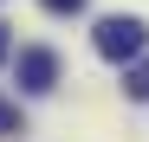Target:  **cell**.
Segmentation results:
<instances>
[{"label": "cell", "mask_w": 149, "mask_h": 142, "mask_svg": "<svg viewBox=\"0 0 149 142\" xmlns=\"http://www.w3.org/2000/svg\"><path fill=\"white\" fill-rule=\"evenodd\" d=\"M97 52L104 58H117V65H130V58H143V45H149V26L143 19H130V13H110V19H97Z\"/></svg>", "instance_id": "cell-1"}, {"label": "cell", "mask_w": 149, "mask_h": 142, "mask_svg": "<svg viewBox=\"0 0 149 142\" xmlns=\"http://www.w3.org/2000/svg\"><path fill=\"white\" fill-rule=\"evenodd\" d=\"M58 84V52H45V45H26V52H19V90H52Z\"/></svg>", "instance_id": "cell-2"}, {"label": "cell", "mask_w": 149, "mask_h": 142, "mask_svg": "<svg viewBox=\"0 0 149 142\" xmlns=\"http://www.w3.org/2000/svg\"><path fill=\"white\" fill-rule=\"evenodd\" d=\"M123 90H130V97H149V58H136L123 71Z\"/></svg>", "instance_id": "cell-3"}, {"label": "cell", "mask_w": 149, "mask_h": 142, "mask_svg": "<svg viewBox=\"0 0 149 142\" xmlns=\"http://www.w3.org/2000/svg\"><path fill=\"white\" fill-rule=\"evenodd\" d=\"M19 129H26V123H19V110H13L7 97H0V136H19Z\"/></svg>", "instance_id": "cell-4"}, {"label": "cell", "mask_w": 149, "mask_h": 142, "mask_svg": "<svg viewBox=\"0 0 149 142\" xmlns=\"http://www.w3.org/2000/svg\"><path fill=\"white\" fill-rule=\"evenodd\" d=\"M45 7H52V13H78L84 0H45Z\"/></svg>", "instance_id": "cell-5"}, {"label": "cell", "mask_w": 149, "mask_h": 142, "mask_svg": "<svg viewBox=\"0 0 149 142\" xmlns=\"http://www.w3.org/2000/svg\"><path fill=\"white\" fill-rule=\"evenodd\" d=\"M7 32H13V26H0V58H7V52H13V39H7Z\"/></svg>", "instance_id": "cell-6"}]
</instances>
